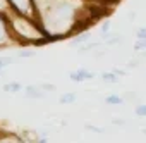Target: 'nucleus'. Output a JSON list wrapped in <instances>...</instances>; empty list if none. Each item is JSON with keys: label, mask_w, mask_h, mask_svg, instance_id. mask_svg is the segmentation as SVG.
Here are the masks:
<instances>
[{"label": "nucleus", "mask_w": 146, "mask_h": 143, "mask_svg": "<svg viewBox=\"0 0 146 143\" xmlns=\"http://www.w3.org/2000/svg\"><path fill=\"white\" fill-rule=\"evenodd\" d=\"M69 78H70L72 83H81V81H86V80H93L95 74L91 71H86V69H78V71H72L69 74Z\"/></svg>", "instance_id": "obj_1"}, {"label": "nucleus", "mask_w": 146, "mask_h": 143, "mask_svg": "<svg viewBox=\"0 0 146 143\" xmlns=\"http://www.w3.org/2000/svg\"><path fill=\"white\" fill-rule=\"evenodd\" d=\"M24 95H26V98H31V100L45 98V92L41 90V86H36V85H28L24 88Z\"/></svg>", "instance_id": "obj_2"}, {"label": "nucleus", "mask_w": 146, "mask_h": 143, "mask_svg": "<svg viewBox=\"0 0 146 143\" xmlns=\"http://www.w3.org/2000/svg\"><path fill=\"white\" fill-rule=\"evenodd\" d=\"M76 100H78V93H74V92H65V93L60 95V98H58V102L64 104V105H70V104H74Z\"/></svg>", "instance_id": "obj_3"}, {"label": "nucleus", "mask_w": 146, "mask_h": 143, "mask_svg": "<svg viewBox=\"0 0 146 143\" xmlns=\"http://www.w3.org/2000/svg\"><path fill=\"white\" fill-rule=\"evenodd\" d=\"M125 100H124V97H119V95H108V97H105V104H108V105H122Z\"/></svg>", "instance_id": "obj_4"}, {"label": "nucleus", "mask_w": 146, "mask_h": 143, "mask_svg": "<svg viewBox=\"0 0 146 143\" xmlns=\"http://www.w3.org/2000/svg\"><path fill=\"white\" fill-rule=\"evenodd\" d=\"M102 80L105 83H110V85H117L119 83V76L115 73H103L102 74Z\"/></svg>", "instance_id": "obj_5"}, {"label": "nucleus", "mask_w": 146, "mask_h": 143, "mask_svg": "<svg viewBox=\"0 0 146 143\" xmlns=\"http://www.w3.org/2000/svg\"><path fill=\"white\" fill-rule=\"evenodd\" d=\"M21 90H23L21 83H7V85H4V92H7V93H17Z\"/></svg>", "instance_id": "obj_6"}, {"label": "nucleus", "mask_w": 146, "mask_h": 143, "mask_svg": "<svg viewBox=\"0 0 146 143\" xmlns=\"http://www.w3.org/2000/svg\"><path fill=\"white\" fill-rule=\"evenodd\" d=\"M90 40V36L84 33V35H79V36H74V38H72L70 40V45H81V43H86Z\"/></svg>", "instance_id": "obj_7"}, {"label": "nucleus", "mask_w": 146, "mask_h": 143, "mask_svg": "<svg viewBox=\"0 0 146 143\" xmlns=\"http://www.w3.org/2000/svg\"><path fill=\"white\" fill-rule=\"evenodd\" d=\"M134 114H136L137 117H146V105H144V104H137V105L134 107Z\"/></svg>", "instance_id": "obj_8"}, {"label": "nucleus", "mask_w": 146, "mask_h": 143, "mask_svg": "<svg viewBox=\"0 0 146 143\" xmlns=\"http://www.w3.org/2000/svg\"><path fill=\"white\" fill-rule=\"evenodd\" d=\"M12 62H14V57H0V71H4Z\"/></svg>", "instance_id": "obj_9"}, {"label": "nucleus", "mask_w": 146, "mask_h": 143, "mask_svg": "<svg viewBox=\"0 0 146 143\" xmlns=\"http://www.w3.org/2000/svg\"><path fill=\"white\" fill-rule=\"evenodd\" d=\"M88 131H95V133H98V134H105V129L103 128H100V126H95V124H86L84 126Z\"/></svg>", "instance_id": "obj_10"}, {"label": "nucleus", "mask_w": 146, "mask_h": 143, "mask_svg": "<svg viewBox=\"0 0 146 143\" xmlns=\"http://www.w3.org/2000/svg\"><path fill=\"white\" fill-rule=\"evenodd\" d=\"M134 50H137V52H141V50H146V40H141V38H137V41L134 43Z\"/></svg>", "instance_id": "obj_11"}, {"label": "nucleus", "mask_w": 146, "mask_h": 143, "mask_svg": "<svg viewBox=\"0 0 146 143\" xmlns=\"http://www.w3.org/2000/svg\"><path fill=\"white\" fill-rule=\"evenodd\" d=\"M40 86H41V90H45V92H55V90H57V86L52 85V83H41Z\"/></svg>", "instance_id": "obj_12"}, {"label": "nucleus", "mask_w": 146, "mask_h": 143, "mask_svg": "<svg viewBox=\"0 0 146 143\" xmlns=\"http://www.w3.org/2000/svg\"><path fill=\"white\" fill-rule=\"evenodd\" d=\"M17 55H19V57H35L36 52H35V50H21Z\"/></svg>", "instance_id": "obj_13"}, {"label": "nucleus", "mask_w": 146, "mask_h": 143, "mask_svg": "<svg viewBox=\"0 0 146 143\" xmlns=\"http://www.w3.org/2000/svg\"><path fill=\"white\" fill-rule=\"evenodd\" d=\"M136 38H141V40H146V26H143V28H139V29L136 31Z\"/></svg>", "instance_id": "obj_14"}, {"label": "nucleus", "mask_w": 146, "mask_h": 143, "mask_svg": "<svg viewBox=\"0 0 146 143\" xmlns=\"http://www.w3.org/2000/svg\"><path fill=\"white\" fill-rule=\"evenodd\" d=\"M136 67H139V59H131L127 62V69H136Z\"/></svg>", "instance_id": "obj_15"}, {"label": "nucleus", "mask_w": 146, "mask_h": 143, "mask_svg": "<svg viewBox=\"0 0 146 143\" xmlns=\"http://www.w3.org/2000/svg\"><path fill=\"white\" fill-rule=\"evenodd\" d=\"M100 29H102L103 33H108V31H110V23H108V21H105V23H102V26H100Z\"/></svg>", "instance_id": "obj_16"}, {"label": "nucleus", "mask_w": 146, "mask_h": 143, "mask_svg": "<svg viewBox=\"0 0 146 143\" xmlns=\"http://www.w3.org/2000/svg\"><path fill=\"white\" fill-rule=\"evenodd\" d=\"M112 124H115V126H125L127 124V121H124V119H112Z\"/></svg>", "instance_id": "obj_17"}, {"label": "nucleus", "mask_w": 146, "mask_h": 143, "mask_svg": "<svg viewBox=\"0 0 146 143\" xmlns=\"http://www.w3.org/2000/svg\"><path fill=\"white\" fill-rule=\"evenodd\" d=\"M143 133H144V134H146V128H143Z\"/></svg>", "instance_id": "obj_18"}]
</instances>
